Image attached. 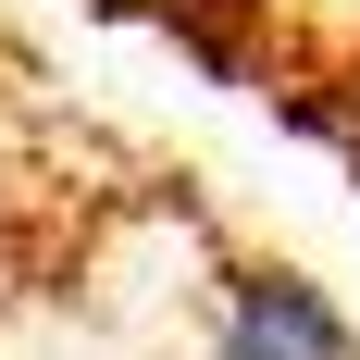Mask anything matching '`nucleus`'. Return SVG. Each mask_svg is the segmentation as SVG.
Wrapping results in <instances>:
<instances>
[{"label":"nucleus","instance_id":"1","mask_svg":"<svg viewBox=\"0 0 360 360\" xmlns=\"http://www.w3.org/2000/svg\"><path fill=\"white\" fill-rule=\"evenodd\" d=\"M212 360H360V335H348V311L311 274H249V286L224 298Z\"/></svg>","mask_w":360,"mask_h":360}]
</instances>
